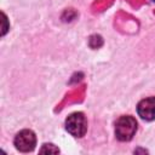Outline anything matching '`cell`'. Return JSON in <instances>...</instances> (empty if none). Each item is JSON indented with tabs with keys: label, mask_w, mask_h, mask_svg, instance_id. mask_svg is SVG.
<instances>
[{
	"label": "cell",
	"mask_w": 155,
	"mask_h": 155,
	"mask_svg": "<svg viewBox=\"0 0 155 155\" xmlns=\"http://www.w3.org/2000/svg\"><path fill=\"white\" fill-rule=\"evenodd\" d=\"M137 131V121L133 116L124 115L115 124V136L121 142H128L133 138Z\"/></svg>",
	"instance_id": "obj_1"
},
{
	"label": "cell",
	"mask_w": 155,
	"mask_h": 155,
	"mask_svg": "<svg viewBox=\"0 0 155 155\" xmlns=\"http://www.w3.org/2000/svg\"><path fill=\"white\" fill-rule=\"evenodd\" d=\"M65 130L74 137H82L87 131V121L82 113L76 111L65 119Z\"/></svg>",
	"instance_id": "obj_2"
},
{
	"label": "cell",
	"mask_w": 155,
	"mask_h": 155,
	"mask_svg": "<svg viewBox=\"0 0 155 155\" xmlns=\"http://www.w3.org/2000/svg\"><path fill=\"white\" fill-rule=\"evenodd\" d=\"M13 144L16 149L22 153L31 151L36 145V136L31 130H22L16 134Z\"/></svg>",
	"instance_id": "obj_3"
},
{
	"label": "cell",
	"mask_w": 155,
	"mask_h": 155,
	"mask_svg": "<svg viewBox=\"0 0 155 155\" xmlns=\"http://www.w3.org/2000/svg\"><path fill=\"white\" fill-rule=\"evenodd\" d=\"M137 113L145 121L155 120V97H148L142 99L137 104Z\"/></svg>",
	"instance_id": "obj_4"
},
{
	"label": "cell",
	"mask_w": 155,
	"mask_h": 155,
	"mask_svg": "<svg viewBox=\"0 0 155 155\" xmlns=\"http://www.w3.org/2000/svg\"><path fill=\"white\" fill-rule=\"evenodd\" d=\"M151 1H154V2H155V0H151Z\"/></svg>",
	"instance_id": "obj_5"
}]
</instances>
